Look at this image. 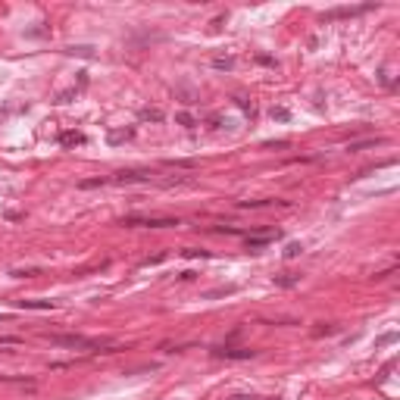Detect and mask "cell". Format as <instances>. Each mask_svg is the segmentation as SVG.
Wrapping results in <instances>:
<instances>
[{"label": "cell", "instance_id": "cell-1", "mask_svg": "<svg viewBox=\"0 0 400 400\" xmlns=\"http://www.w3.org/2000/svg\"><path fill=\"white\" fill-rule=\"evenodd\" d=\"M44 338L56 347H75V350H100V347H109V341L84 338V335H44Z\"/></svg>", "mask_w": 400, "mask_h": 400}, {"label": "cell", "instance_id": "cell-2", "mask_svg": "<svg viewBox=\"0 0 400 400\" xmlns=\"http://www.w3.org/2000/svg\"><path fill=\"white\" fill-rule=\"evenodd\" d=\"M119 225H129V228H138V225H144V228H172V225H178V219H157V216H125Z\"/></svg>", "mask_w": 400, "mask_h": 400}, {"label": "cell", "instance_id": "cell-3", "mask_svg": "<svg viewBox=\"0 0 400 400\" xmlns=\"http://www.w3.org/2000/svg\"><path fill=\"white\" fill-rule=\"evenodd\" d=\"M369 10H375V3H363V6H338V10L322 13L319 19H322V22H335V19H350V16H360V13H369Z\"/></svg>", "mask_w": 400, "mask_h": 400}, {"label": "cell", "instance_id": "cell-4", "mask_svg": "<svg viewBox=\"0 0 400 400\" xmlns=\"http://www.w3.org/2000/svg\"><path fill=\"white\" fill-rule=\"evenodd\" d=\"M213 356H219V360H253L257 350H250V347H216Z\"/></svg>", "mask_w": 400, "mask_h": 400}, {"label": "cell", "instance_id": "cell-5", "mask_svg": "<svg viewBox=\"0 0 400 400\" xmlns=\"http://www.w3.org/2000/svg\"><path fill=\"white\" fill-rule=\"evenodd\" d=\"M150 175H153V172H138V169H132V172L113 175L109 182H116V185H134V182H150Z\"/></svg>", "mask_w": 400, "mask_h": 400}, {"label": "cell", "instance_id": "cell-6", "mask_svg": "<svg viewBox=\"0 0 400 400\" xmlns=\"http://www.w3.org/2000/svg\"><path fill=\"white\" fill-rule=\"evenodd\" d=\"M132 134H134V129H109V132H107V144H109V147H116V144H125Z\"/></svg>", "mask_w": 400, "mask_h": 400}, {"label": "cell", "instance_id": "cell-7", "mask_svg": "<svg viewBox=\"0 0 400 400\" xmlns=\"http://www.w3.org/2000/svg\"><path fill=\"white\" fill-rule=\"evenodd\" d=\"M275 238H278V235H253V238H247V250L257 253V250H263V247H269Z\"/></svg>", "mask_w": 400, "mask_h": 400}, {"label": "cell", "instance_id": "cell-8", "mask_svg": "<svg viewBox=\"0 0 400 400\" xmlns=\"http://www.w3.org/2000/svg\"><path fill=\"white\" fill-rule=\"evenodd\" d=\"M22 310H56V300H16Z\"/></svg>", "mask_w": 400, "mask_h": 400}, {"label": "cell", "instance_id": "cell-9", "mask_svg": "<svg viewBox=\"0 0 400 400\" xmlns=\"http://www.w3.org/2000/svg\"><path fill=\"white\" fill-rule=\"evenodd\" d=\"M59 144L63 147H79V144H84V134L81 132H59Z\"/></svg>", "mask_w": 400, "mask_h": 400}, {"label": "cell", "instance_id": "cell-10", "mask_svg": "<svg viewBox=\"0 0 400 400\" xmlns=\"http://www.w3.org/2000/svg\"><path fill=\"white\" fill-rule=\"evenodd\" d=\"M275 285L278 288H294V285H300V275L297 272H282V275H275Z\"/></svg>", "mask_w": 400, "mask_h": 400}, {"label": "cell", "instance_id": "cell-11", "mask_svg": "<svg viewBox=\"0 0 400 400\" xmlns=\"http://www.w3.org/2000/svg\"><path fill=\"white\" fill-rule=\"evenodd\" d=\"M141 119H144V122H163V109H160V107H144L141 109Z\"/></svg>", "mask_w": 400, "mask_h": 400}, {"label": "cell", "instance_id": "cell-12", "mask_svg": "<svg viewBox=\"0 0 400 400\" xmlns=\"http://www.w3.org/2000/svg\"><path fill=\"white\" fill-rule=\"evenodd\" d=\"M272 203H285V200H238V210H257V207H272Z\"/></svg>", "mask_w": 400, "mask_h": 400}, {"label": "cell", "instance_id": "cell-13", "mask_svg": "<svg viewBox=\"0 0 400 400\" xmlns=\"http://www.w3.org/2000/svg\"><path fill=\"white\" fill-rule=\"evenodd\" d=\"M300 253H303V244L300 241H291L285 247V260H294V257H300Z\"/></svg>", "mask_w": 400, "mask_h": 400}, {"label": "cell", "instance_id": "cell-14", "mask_svg": "<svg viewBox=\"0 0 400 400\" xmlns=\"http://www.w3.org/2000/svg\"><path fill=\"white\" fill-rule=\"evenodd\" d=\"M378 144H385V138H369V141L350 144V147H347V150H366V147H378Z\"/></svg>", "mask_w": 400, "mask_h": 400}, {"label": "cell", "instance_id": "cell-15", "mask_svg": "<svg viewBox=\"0 0 400 400\" xmlns=\"http://www.w3.org/2000/svg\"><path fill=\"white\" fill-rule=\"evenodd\" d=\"M213 66H216V69H232L235 56H213Z\"/></svg>", "mask_w": 400, "mask_h": 400}, {"label": "cell", "instance_id": "cell-16", "mask_svg": "<svg viewBox=\"0 0 400 400\" xmlns=\"http://www.w3.org/2000/svg\"><path fill=\"white\" fill-rule=\"evenodd\" d=\"M269 113H272V119H278V122H288V119H291V109H285V107H272Z\"/></svg>", "mask_w": 400, "mask_h": 400}, {"label": "cell", "instance_id": "cell-17", "mask_svg": "<svg viewBox=\"0 0 400 400\" xmlns=\"http://www.w3.org/2000/svg\"><path fill=\"white\" fill-rule=\"evenodd\" d=\"M235 104H238V107H241V109H244V113H250V116H253V113H257V107H253V100H247V97H235Z\"/></svg>", "mask_w": 400, "mask_h": 400}, {"label": "cell", "instance_id": "cell-18", "mask_svg": "<svg viewBox=\"0 0 400 400\" xmlns=\"http://www.w3.org/2000/svg\"><path fill=\"white\" fill-rule=\"evenodd\" d=\"M109 178H84V182H79V188H100V185H107Z\"/></svg>", "mask_w": 400, "mask_h": 400}, {"label": "cell", "instance_id": "cell-19", "mask_svg": "<svg viewBox=\"0 0 400 400\" xmlns=\"http://www.w3.org/2000/svg\"><path fill=\"white\" fill-rule=\"evenodd\" d=\"M225 294H235V288H232V285H225V288H213V291H207L203 297H225Z\"/></svg>", "mask_w": 400, "mask_h": 400}, {"label": "cell", "instance_id": "cell-20", "mask_svg": "<svg viewBox=\"0 0 400 400\" xmlns=\"http://www.w3.org/2000/svg\"><path fill=\"white\" fill-rule=\"evenodd\" d=\"M338 325H319V328H313V338H325V335H335Z\"/></svg>", "mask_w": 400, "mask_h": 400}, {"label": "cell", "instance_id": "cell-21", "mask_svg": "<svg viewBox=\"0 0 400 400\" xmlns=\"http://www.w3.org/2000/svg\"><path fill=\"white\" fill-rule=\"evenodd\" d=\"M66 53H79V56H94V47H66Z\"/></svg>", "mask_w": 400, "mask_h": 400}, {"label": "cell", "instance_id": "cell-22", "mask_svg": "<svg viewBox=\"0 0 400 400\" xmlns=\"http://www.w3.org/2000/svg\"><path fill=\"white\" fill-rule=\"evenodd\" d=\"M166 260V253H157V257H147V260H141V269H147V266H157V263H163Z\"/></svg>", "mask_w": 400, "mask_h": 400}, {"label": "cell", "instance_id": "cell-23", "mask_svg": "<svg viewBox=\"0 0 400 400\" xmlns=\"http://www.w3.org/2000/svg\"><path fill=\"white\" fill-rule=\"evenodd\" d=\"M175 119H178V122H182V125H185V129H194V125H197V122H194V119H191L188 113H178Z\"/></svg>", "mask_w": 400, "mask_h": 400}, {"label": "cell", "instance_id": "cell-24", "mask_svg": "<svg viewBox=\"0 0 400 400\" xmlns=\"http://www.w3.org/2000/svg\"><path fill=\"white\" fill-rule=\"evenodd\" d=\"M185 257H210V250H197V247H191V250H185Z\"/></svg>", "mask_w": 400, "mask_h": 400}, {"label": "cell", "instance_id": "cell-25", "mask_svg": "<svg viewBox=\"0 0 400 400\" xmlns=\"http://www.w3.org/2000/svg\"><path fill=\"white\" fill-rule=\"evenodd\" d=\"M391 341H397V331H388V335H381V338H378V347H381V344H391Z\"/></svg>", "mask_w": 400, "mask_h": 400}, {"label": "cell", "instance_id": "cell-26", "mask_svg": "<svg viewBox=\"0 0 400 400\" xmlns=\"http://www.w3.org/2000/svg\"><path fill=\"white\" fill-rule=\"evenodd\" d=\"M228 400H260V397H253V394H235V397H228Z\"/></svg>", "mask_w": 400, "mask_h": 400}, {"label": "cell", "instance_id": "cell-27", "mask_svg": "<svg viewBox=\"0 0 400 400\" xmlns=\"http://www.w3.org/2000/svg\"><path fill=\"white\" fill-rule=\"evenodd\" d=\"M0 322H6V316H3V313H0Z\"/></svg>", "mask_w": 400, "mask_h": 400}]
</instances>
